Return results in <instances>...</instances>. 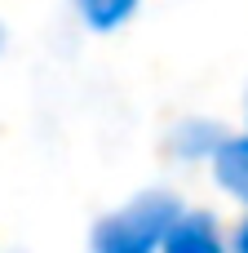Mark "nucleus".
Returning <instances> with one entry per match:
<instances>
[{"instance_id": "5", "label": "nucleus", "mask_w": 248, "mask_h": 253, "mask_svg": "<svg viewBox=\"0 0 248 253\" xmlns=\"http://www.w3.org/2000/svg\"><path fill=\"white\" fill-rule=\"evenodd\" d=\"M138 4L142 0H75V9H80V18H84L89 31H115V27H124L138 13Z\"/></svg>"}, {"instance_id": "6", "label": "nucleus", "mask_w": 248, "mask_h": 253, "mask_svg": "<svg viewBox=\"0 0 248 253\" xmlns=\"http://www.w3.org/2000/svg\"><path fill=\"white\" fill-rule=\"evenodd\" d=\"M226 253H248V218L235 227V236H231V249Z\"/></svg>"}, {"instance_id": "1", "label": "nucleus", "mask_w": 248, "mask_h": 253, "mask_svg": "<svg viewBox=\"0 0 248 253\" xmlns=\"http://www.w3.org/2000/svg\"><path fill=\"white\" fill-rule=\"evenodd\" d=\"M182 200L169 191H142L124 209L93 222L89 253H160L164 231L177 222Z\"/></svg>"}, {"instance_id": "7", "label": "nucleus", "mask_w": 248, "mask_h": 253, "mask_svg": "<svg viewBox=\"0 0 248 253\" xmlns=\"http://www.w3.org/2000/svg\"><path fill=\"white\" fill-rule=\"evenodd\" d=\"M0 49H4V22H0Z\"/></svg>"}, {"instance_id": "3", "label": "nucleus", "mask_w": 248, "mask_h": 253, "mask_svg": "<svg viewBox=\"0 0 248 253\" xmlns=\"http://www.w3.org/2000/svg\"><path fill=\"white\" fill-rule=\"evenodd\" d=\"M213 169H217V182L248 205V138H226L213 151Z\"/></svg>"}, {"instance_id": "4", "label": "nucleus", "mask_w": 248, "mask_h": 253, "mask_svg": "<svg viewBox=\"0 0 248 253\" xmlns=\"http://www.w3.org/2000/svg\"><path fill=\"white\" fill-rule=\"evenodd\" d=\"M231 133L222 129V125H209V120H186V125H177L173 129V147H177V156H213L222 142H226Z\"/></svg>"}, {"instance_id": "2", "label": "nucleus", "mask_w": 248, "mask_h": 253, "mask_svg": "<svg viewBox=\"0 0 248 253\" xmlns=\"http://www.w3.org/2000/svg\"><path fill=\"white\" fill-rule=\"evenodd\" d=\"M160 253H226V240H222V227L213 213L204 209H182L177 222L164 231L160 240Z\"/></svg>"}]
</instances>
